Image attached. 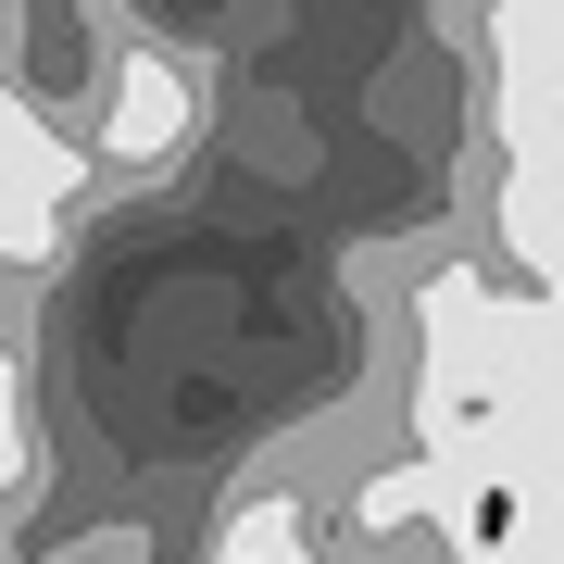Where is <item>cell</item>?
I'll list each match as a JSON object with an SVG mask.
<instances>
[{"label": "cell", "mask_w": 564, "mask_h": 564, "mask_svg": "<svg viewBox=\"0 0 564 564\" xmlns=\"http://www.w3.org/2000/svg\"><path fill=\"white\" fill-rule=\"evenodd\" d=\"M188 113H202V88H188L163 51H126V88H113V151H163Z\"/></svg>", "instance_id": "cell-1"}, {"label": "cell", "mask_w": 564, "mask_h": 564, "mask_svg": "<svg viewBox=\"0 0 564 564\" xmlns=\"http://www.w3.org/2000/svg\"><path fill=\"white\" fill-rule=\"evenodd\" d=\"M63 188H76V151H63L51 126L25 113L13 88H0V202H39V214H51Z\"/></svg>", "instance_id": "cell-2"}, {"label": "cell", "mask_w": 564, "mask_h": 564, "mask_svg": "<svg viewBox=\"0 0 564 564\" xmlns=\"http://www.w3.org/2000/svg\"><path fill=\"white\" fill-rule=\"evenodd\" d=\"M214 564H314V514H302V489H251V502L226 514Z\"/></svg>", "instance_id": "cell-3"}, {"label": "cell", "mask_w": 564, "mask_h": 564, "mask_svg": "<svg viewBox=\"0 0 564 564\" xmlns=\"http://www.w3.org/2000/svg\"><path fill=\"white\" fill-rule=\"evenodd\" d=\"M76 564H88V552H76Z\"/></svg>", "instance_id": "cell-4"}]
</instances>
